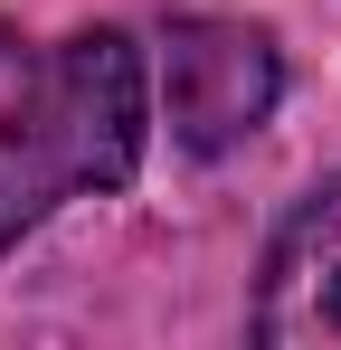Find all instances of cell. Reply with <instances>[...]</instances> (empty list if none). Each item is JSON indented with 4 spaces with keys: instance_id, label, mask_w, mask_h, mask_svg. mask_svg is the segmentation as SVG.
<instances>
[{
    "instance_id": "obj_1",
    "label": "cell",
    "mask_w": 341,
    "mask_h": 350,
    "mask_svg": "<svg viewBox=\"0 0 341 350\" xmlns=\"http://www.w3.org/2000/svg\"><path fill=\"white\" fill-rule=\"evenodd\" d=\"M142 48L123 29L19 38L0 29V256L66 199H105L142 171Z\"/></svg>"
},
{
    "instance_id": "obj_2",
    "label": "cell",
    "mask_w": 341,
    "mask_h": 350,
    "mask_svg": "<svg viewBox=\"0 0 341 350\" xmlns=\"http://www.w3.org/2000/svg\"><path fill=\"white\" fill-rule=\"evenodd\" d=\"M284 95V57L256 19H170L162 29V114L180 152H237Z\"/></svg>"
},
{
    "instance_id": "obj_3",
    "label": "cell",
    "mask_w": 341,
    "mask_h": 350,
    "mask_svg": "<svg viewBox=\"0 0 341 350\" xmlns=\"http://www.w3.org/2000/svg\"><path fill=\"white\" fill-rule=\"evenodd\" d=\"M256 341L275 350H341V180L313 189L266 246V284H256Z\"/></svg>"
}]
</instances>
